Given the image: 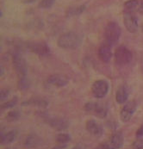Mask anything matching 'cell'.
Wrapping results in <instances>:
<instances>
[{
	"label": "cell",
	"instance_id": "cell-1",
	"mask_svg": "<svg viewBox=\"0 0 143 149\" xmlns=\"http://www.w3.org/2000/svg\"><path fill=\"white\" fill-rule=\"evenodd\" d=\"M81 37L73 32L63 34L59 37L57 41L58 46L61 48H66V49L78 48L81 45Z\"/></svg>",
	"mask_w": 143,
	"mask_h": 149
},
{
	"label": "cell",
	"instance_id": "cell-2",
	"mask_svg": "<svg viewBox=\"0 0 143 149\" xmlns=\"http://www.w3.org/2000/svg\"><path fill=\"white\" fill-rule=\"evenodd\" d=\"M121 33H122L121 28L116 22H109L104 29L105 42L110 46L115 45L118 42L121 36Z\"/></svg>",
	"mask_w": 143,
	"mask_h": 149
},
{
	"label": "cell",
	"instance_id": "cell-3",
	"mask_svg": "<svg viewBox=\"0 0 143 149\" xmlns=\"http://www.w3.org/2000/svg\"><path fill=\"white\" fill-rule=\"evenodd\" d=\"M115 61L116 63L119 65H125L130 63L132 61V53L126 47L121 46L117 47L115 51Z\"/></svg>",
	"mask_w": 143,
	"mask_h": 149
},
{
	"label": "cell",
	"instance_id": "cell-4",
	"mask_svg": "<svg viewBox=\"0 0 143 149\" xmlns=\"http://www.w3.org/2000/svg\"><path fill=\"white\" fill-rule=\"evenodd\" d=\"M85 110L95 114L99 118H104L108 113V105L104 103L90 102L85 104Z\"/></svg>",
	"mask_w": 143,
	"mask_h": 149
},
{
	"label": "cell",
	"instance_id": "cell-5",
	"mask_svg": "<svg viewBox=\"0 0 143 149\" xmlns=\"http://www.w3.org/2000/svg\"><path fill=\"white\" fill-rule=\"evenodd\" d=\"M12 63L16 72L18 74L21 78H24L27 73V64L24 60V58L20 54L16 53L12 56Z\"/></svg>",
	"mask_w": 143,
	"mask_h": 149
},
{
	"label": "cell",
	"instance_id": "cell-6",
	"mask_svg": "<svg viewBox=\"0 0 143 149\" xmlns=\"http://www.w3.org/2000/svg\"><path fill=\"white\" fill-rule=\"evenodd\" d=\"M27 47L32 53L40 56H47L50 53L49 47L47 45V43L42 42L27 43Z\"/></svg>",
	"mask_w": 143,
	"mask_h": 149
},
{
	"label": "cell",
	"instance_id": "cell-7",
	"mask_svg": "<svg viewBox=\"0 0 143 149\" xmlns=\"http://www.w3.org/2000/svg\"><path fill=\"white\" fill-rule=\"evenodd\" d=\"M123 22L130 33H135L138 30V21L137 17L135 14H133L132 11H126L123 15Z\"/></svg>",
	"mask_w": 143,
	"mask_h": 149
},
{
	"label": "cell",
	"instance_id": "cell-8",
	"mask_svg": "<svg viewBox=\"0 0 143 149\" xmlns=\"http://www.w3.org/2000/svg\"><path fill=\"white\" fill-rule=\"evenodd\" d=\"M91 91L97 98H103L107 95L109 91V84L105 80H97L92 85Z\"/></svg>",
	"mask_w": 143,
	"mask_h": 149
},
{
	"label": "cell",
	"instance_id": "cell-9",
	"mask_svg": "<svg viewBox=\"0 0 143 149\" xmlns=\"http://www.w3.org/2000/svg\"><path fill=\"white\" fill-rule=\"evenodd\" d=\"M136 107H137V104L135 101H129L123 106L120 113L121 120L123 123H127L131 119L132 116L136 110Z\"/></svg>",
	"mask_w": 143,
	"mask_h": 149
},
{
	"label": "cell",
	"instance_id": "cell-10",
	"mask_svg": "<svg viewBox=\"0 0 143 149\" xmlns=\"http://www.w3.org/2000/svg\"><path fill=\"white\" fill-rule=\"evenodd\" d=\"M86 130L95 137H101L103 133V126L94 119H90L86 122Z\"/></svg>",
	"mask_w": 143,
	"mask_h": 149
},
{
	"label": "cell",
	"instance_id": "cell-11",
	"mask_svg": "<svg viewBox=\"0 0 143 149\" xmlns=\"http://www.w3.org/2000/svg\"><path fill=\"white\" fill-rule=\"evenodd\" d=\"M47 123L52 128H54L58 131L66 130L69 127V122L66 119L61 118V117H50L47 120Z\"/></svg>",
	"mask_w": 143,
	"mask_h": 149
},
{
	"label": "cell",
	"instance_id": "cell-12",
	"mask_svg": "<svg viewBox=\"0 0 143 149\" xmlns=\"http://www.w3.org/2000/svg\"><path fill=\"white\" fill-rule=\"evenodd\" d=\"M98 56L102 61L109 62L110 59L112 58V52H111L110 45L107 44L106 42L101 45L98 49Z\"/></svg>",
	"mask_w": 143,
	"mask_h": 149
},
{
	"label": "cell",
	"instance_id": "cell-13",
	"mask_svg": "<svg viewBox=\"0 0 143 149\" xmlns=\"http://www.w3.org/2000/svg\"><path fill=\"white\" fill-rule=\"evenodd\" d=\"M47 83L49 85H52L54 86H56V87H63V86L67 85L68 79L65 75L54 74V75L50 76L47 79Z\"/></svg>",
	"mask_w": 143,
	"mask_h": 149
},
{
	"label": "cell",
	"instance_id": "cell-14",
	"mask_svg": "<svg viewBox=\"0 0 143 149\" xmlns=\"http://www.w3.org/2000/svg\"><path fill=\"white\" fill-rule=\"evenodd\" d=\"M18 132L16 129L10 130L7 133H1V140L0 142L3 145H8L12 143L17 137Z\"/></svg>",
	"mask_w": 143,
	"mask_h": 149
},
{
	"label": "cell",
	"instance_id": "cell-15",
	"mask_svg": "<svg viewBox=\"0 0 143 149\" xmlns=\"http://www.w3.org/2000/svg\"><path fill=\"white\" fill-rule=\"evenodd\" d=\"M123 134L122 132H116L115 133L110 139V146L112 149H120L123 146Z\"/></svg>",
	"mask_w": 143,
	"mask_h": 149
},
{
	"label": "cell",
	"instance_id": "cell-16",
	"mask_svg": "<svg viewBox=\"0 0 143 149\" xmlns=\"http://www.w3.org/2000/svg\"><path fill=\"white\" fill-rule=\"evenodd\" d=\"M41 143V140L40 137H38L36 134H29L24 142V146L29 149L36 148L38 146H40Z\"/></svg>",
	"mask_w": 143,
	"mask_h": 149
},
{
	"label": "cell",
	"instance_id": "cell-17",
	"mask_svg": "<svg viewBox=\"0 0 143 149\" xmlns=\"http://www.w3.org/2000/svg\"><path fill=\"white\" fill-rule=\"evenodd\" d=\"M128 97V88L123 85L121 87H119V89L116 91V100L118 104H124Z\"/></svg>",
	"mask_w": 143,
	"mask_h": 149
},
{
	"label": "cell",
	"instance_id": "cell-18",
	"mask_svg": "<svg viewBox=\"0 0 143 149\" xmlns=\"http://www.w3.org/2000/svg\"><path fill=\"white\" fill-rule=\"evenodd\" d=\"M22 105L23 106H26V105H31V106L38 107V108H42V109H45L47 108L48 104L47 101H45L44 99H41V98H32L27 102H24L22 104Z\"/></svg>",
	"mask_w": 143,
	"mask_h": 149
},
{
	"label": "cell",
	"instance_id": "cell-19",
	"mask_svg": "<svg viewBox=\"0 0 143 149\" xmlns=\"http://www.w3.org/2000/svg\"><path fill=\"white\" fill-rule=\"evenodd\" d=\"M71 140V137L68 134H59L56 136V142L59 144V146L64 147L66 143H68Z\"/></svg>",
	"mask_w": 143,
	"mask_h": 149
},
{
	"label": "cell",
	"instance_id": "cell-20",
	"mask_svg": "<svg viewBox=\"0 0 143 149\" xmlns=\"http://www.w3.org/2000/svg\"><path fill=\"white\" fill-rule=\"evenodd\" d=\"M20 117V112L18 110H11L8 113L6 116V120L8 122H15L18 120Z\"/></svg>",
	"mask_w": 143,
	"mask_h": 149
},
{
	"label": "cell",
	"instance_id": "cell-21",
	"mask_svg": "<svg viewBox=\"0 0 143 149\" xmlns=\"http://www.w3.org/2000/svg\"><path fill=\"white\" fill-rule=\"evenodd\" d=\"M139 4H140V2H139L138 0H129V1H127V2L124 3V6H125V8L128 10L127 11H132V10H134Z\"/></svg>",
	"mask_w": 143,
	"mask_h": 149
},
{
	"label": "cell",
	"instance_id": "cell-22",
	"mask_svg": "<svg viewBox=\"0 0 143 149\" xmlns=\"http://www.w3.org/2000/svg\"><path fill=\"white\" fill-rule=\"evenodd\" d=\"M55 0H41L39 3V8L41 9H48L53 6Z\"/></svg>",
	"mask_w": 143,
	"mask_h": 149
},
{
	"label": "cell",
	"instance_id": "cell-23",
	"mask_svg": "<svg viewBox=\"0 0 143 149\" xmlns=\"http://www.w3.org/2000/svg\"><path fill=\"white\" fill-rule=\"evenodd\" d=\"M17 97H13L11 100H10L9 102L7 103H4L2 106L1 109H10V108H13L17 104Z\"/></svg>",
	"mask_w": 143,
	"mask_h": 149
},
{
	"label": "cell",
	"instance_id": "cell-24",
	"mask_svg": "<svg viewBox=\"0 0 143 149\" xmlns=\"http://www.w3.org/2000/svg\"><path fill=\"white\" fill-rule=\"evenodd\" d=\"M29 86V80L26 79V77L24 78H21L19 82H18V88L20 90H25Z\"/></svg>",
	"mask_w": 143,
	"mask_h": 149
},
{
	"label": "cell",
	"instance_id": "cell-25",
	"mask_svg": "<svg viewBox=\"0 0 143 149\" xmlns=\"http://www.w3.org/2000/svg\"><path fill=\"white\" fill-rule=\"evenodd\" d=\"M133 149H142L143 148V140L141 138H138L136 141H134L133 145H132Z\"/></svg>",
	"mask_w": 143,
	"mask_h": 149
},
{
	"label": "cell",
	"instance_id": "cell-26",
	"mask_svg": "<svg viewBox=\"0 0 143 149\" xmlns=\"http://www.w3.org/2000/svg\"><path fill=\"white\" fill-rule=\"evenodd\" d=\"M9 94H10V91L9 90H7V89L1 90V92H0V99H1V101L6 99L8 97Z\"/></svg>",
	"mask_w": 143,
	"mask_h": 149
},
{
	"label": "cell",
	"instance_id": "cell-27",
	"mask_svg": "<svg viewBox=\"0 0 143 149\" xmlns=\"http://www.w3.org/2000/svg\"><path fill=\"white\" fill-rule=\"evenodd\" d=\"M136 137L137 138H142V137H143V125L137 130V132H136Z\"/></svg>",
	"mask_w": 143,
	"mask_h": 149
},
{
	"label": "cell",
	"instance_id": "cell-28",
	"mask_svg": "<svg viewBox=\"0 0 143 149\" xmlns=\"http://www.w3.org/2000/svg\"><path fill=\"white\" fill-rule=\"evenodd\" d=\"M97 149H112L110 148V144H107V143H103L102 145H100Z\"/></svg>",
	"mask_w": 143,
	"mask_h": 149
},
{
	"label": "cell",
	"instance_id": "cell-29",
	"mask_svg": "<svg viewBox=\"0 0 143 149\" xmlns=\"http://www.w3.org/2000/svg\"><path fill=\"white\" fill-rule=\"evenodd\" d=\"M73 149H87L86 148V147L84 146V145H83V144H77L76 146H74Z\"/></svg>",
	"mask_w": 143,
	"mask_h": 149
},
{
	"label": "cell",
	"instance_id": "cell-30",
	"mask_svg": "<svg viewBox=\"0 0 143 149\" xmlns=\"http://www.w3.org/2000/svg\"><path fill=\"white\" fill-rule=\"evenodd\" d=\"M140 10H141L142 11H143V0L140 3Z\"/></svg>",
	"mask_w": 143,
	"mask_h": 149
},
{
	"label": "cell",
	"instance_id": "cell-31",
	"mask_svg": "<svg viewBox=\"0 0 143 149\" xmlns=\"http://www.w3.org/2000/svg\"><path fill=\"white\" fill-rule=\"evenodd\" d=\"M62 148H63V147H61V146H57V147L53 148L52 149H62Z\"/></svg>",
	"mask_w": 143,
	"mask_h": 149
},
{
	"label": "cell",
	"instance_id": "cell-32",
	"mask_svg": "<svg viewBox=\"0 0 143 149\" xmlns=\"http://www.w3.org/2000/svg\"><path fill=\"white\" fill-rule=\"evenodd\" d=\"M7 149H15V148H7Z\"/></svg>",
	"mask_w": 143,
	"mask_h": 149
}]
</instances>
